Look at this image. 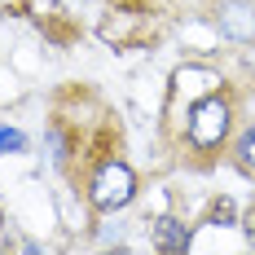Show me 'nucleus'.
Returning <instances> with one entry per match:
<instances>
[{
  "mask_svg": "<svg viewBox=\"0 0 255 255\" xmlns=\"http://www.w3.org/2000/svg\"><path fill=\"white\" fill-rule=\"evenodd\" d=\"M233 128V106L229 97L216 88V93H203L198 102H189L185 110V145L198 154H216L225 141H229Z\"/></svg>",
  "mask_w": 255,
  "mask_h": 255,
  "instance_id": "obj_1",
  "label": "nucleus"
},
{
  "mask_svg": "<svg viewBox=\"0 0 255 255\" xmlns=\"http://www.w3.org/2000/svg\"><path fill=\"white\" fill-rule=\"evenodd\" d=\"M136 189H141V180L124 158H102L88 176V203L97 211H124L136 198Z\"/></svg>",
  "mask_w": 255,
  "mask_h": 255,
  "instance_id": "obj_2",
  "label": "nucleus"
},
{
  "mask_svg": "<svg viewBox=\"0 0 255 255\" xmlns=\"http://www.w3.org/2000/svg\"><path fill=\"white\" fill-rule=\"evenodd\" d=\"M216 22L233 40H255V4H247V0H225L220 13H216Z\"/></svg>",
  "mask_w": 255,
  "mask_h": 255,
  "instance_id": "obj_3",
  "label": "nucleus"
},
{
  "mask_svg": "<svg viewBox=\"0 0 255 255\" xmlns=\"http://www.w3.org/2000/svg\"><path fill=\"white\" fill-rule=\"evenodd\" d=\"M189 242H194V229H189L180 216H158V220H154V247H158V251L185 255Z\"/></svg>",
  "mask_w": 255,
  "mask_h": 255,
  "instance_id": "obj_4",
  "label": "nucleus"
},
{
  "mask_svg": "<svg viewBox=\"0 0 255 255\" xmlns=\"http://www.w3.org/2000/svg\"><path fill=\"white\" fill-rule=\"evenodd\" d=\"M207 225H211V229H233V225H238V203H233L229 194H216V198H211Z\"/></svg>",
  "mask_w": 255,
  "mask_h": 255,
  "instance_id": "obj_5",
  "label": "nucleus"
},
{
  "mask_svg": "<svg viewBox=\"0 0 255 255\" xmlns=\"http://www.w3.org/2000/svg\"><path fill=\"white\" fill-rule=\"evenodd\" d=\"M233 163H238V172L255 176V128H242V132H238V141H233Z\"/></svg>",
  "mask_w": 255,
  "mask_h": 255,
  "instance_id": "obj_6",
  "label": "nucleus"
},
{
  "mask_svg": "<svg viewBox=\"0 0 255 255\" xmlns=\"http://www.w3.org/2000/svg\"><path fill=\"white\" fill-rule=\"evenodd\" d=\"M26 150V136L18 132V128L0 124V154H22Z\"/></svg>",
  "mask_w": 255,
  "mask_h": 255,
  "instance_id": "obj_7",
  "label": "nucleus"
},
{
  "mask_svg": "<svg viewBox=\"0 0 255 255\" xmlns=\"http://www.w3.org/2000/svg\"><path fill=\"white\" fill-rule=\"evenodd\" d=\"M242 233H247V242L255 247V211H247V220H242Z\"/></svg>",
  "mask_w": 255,
  "mask_h": 255,
  "instance_id": "obj_8",
  "label": "nucleus"
}]
</instances>
